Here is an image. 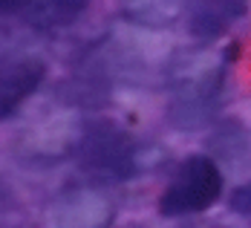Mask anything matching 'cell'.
<instances>
[{
  "instance_id": "6",
  "label": "cell",
  "mask_w": 251,
  "mask_h": 228,
  "mask_svg": "<svg viewBox=\"0 0 251 228\" xmlns=\"http://www.w3.org/2000/svg\"><path fill=\"white\" fill-rule=\"evenodd\" d=\"M249 9V0H188V29L200 41H217Z\"/></svg>"
},
{
  "instance_id": "2",
  "label": "cell",
  "mask_w": 251,
  "mask_h": 228,
  "mask_svg": "<svg viewBox=\"0 0 251 228\" xmlns=\"http://www.w3.org/2000/svg\"><path fill=\"white\" fill-rule=\"evenodd\" d=\"M78 159L90 174L107 179H130L165 162V151L159 145H142L127 130L96 122L84 127L78 136Z\"/></svg>"
},
{
  "instance_id": "5",
  "label": "cell",
  "mask_w": 251,
  "mask_h": 228,
  "mask_svg": "<svg viewBox=\"0 0 251 228\" xmlns=\"http://www.w3.org/2000/svg\"><path fill=\"white\" fill-rule=\"evenodd\" d=\"M52 223L55 226H70V228H101L113 223V200L101 188H67L55 197L50 208Z\"/></svg>"
},
{
  "instance_id": "8",
  "label": "cell",
  "mask_w": 251,
  "mask_h": 228,
  "mask_svg": "<svg viewBox=\"0 0 251 228\" xmlns=\"http://www.w3.org/2000/svg\"><path fill=\"white\" fill-rule=\"evenodd\" d=\"M90 0H29L26 12L29 21L44 29V32H55V29H67L73 26L84 15Z\"/></svg>"
},
{
  "instance_id": "9",
  "label": "cell",
  "mask_w": 251,
  "mask_h": 228,
  "mask_svg": "<svg viewBox=\"0 0 251 228\" xmlns=\"http://www.w3.org/2000/svg\"><path fill=\"white\" fill-rule=\"evenodd\" d=\"M234 208H237V214L249 217V188H237V194H234Z\"/></svg>"
},
{
  "instance_id": "1",
  "label": "cell",
  "mask_w": 251,
  "mask_h": 228,
  "mask_svg": "<svg viewBox=\"0 0 251 228\" xmlns=\"http://www.w3.org/2000/svg\"><path fill=\"white\" fill-rule=\"evenodd\" d=\"M168 119L176 130H200L220 110L226 93V61L214 52L174 55Z\"/></svg>"
},
{
  "instance_id": "3",
  "label": "cell",
  "mask_w": 251,
  "mask_h": 228,
  "mask_svg": "<svg viewBox=\"0 0 251 228\" xmlns=\"http://www.w3.org/2000/svg\"><path fill=\"white\" fill-rule=\"evenodd\" d=\"M223 171L211 156H188L168 182L159 211L162 217H194L223 197Z\"/></svg>"
},
{
  "instance_id": "4",
  "label": "cell",
  "mask_w": 251,
  "mask_h": 228,
  "mask_svg": "<svg viewBox=\"0 0 251 228\" xmlns=\"http://www.w3.org/2000/svg\"><path fill=\"white\" fill-rule=\"evenodd\" d=\"M47 78V64L35 55H0V125L18 116Z\"/></svg>"
},
{
  "instance_id": "7",
  "label": "cell",
  "mask_w": 251,
  "mask_h": 228,
  "mask_svg": "<svg viewBox=\"0 0 251 228\" xmlns=\"http://www.w3.org/2000/svg\"><path fill=\"white\" fill-rule=\"evenodd\" d=\"M122 9L130 24L145 29H168L185 15L188 0H122Z\"/></svg>"
},
{
  "instance_id": "10",
  "label": "cell",
  "mask_w": 251,
  "mask_h": 228,
  "mask_svg": "<svg viewBox=\"0 0 251 228\" xmlns=\"http://www.w3.org/2000/svg\"><path fill=\"white\" fill-rule=\"evenodd\" d=\"M29 0H0V15H15V12H24Z\"/></svg>"
}]
</instances>
